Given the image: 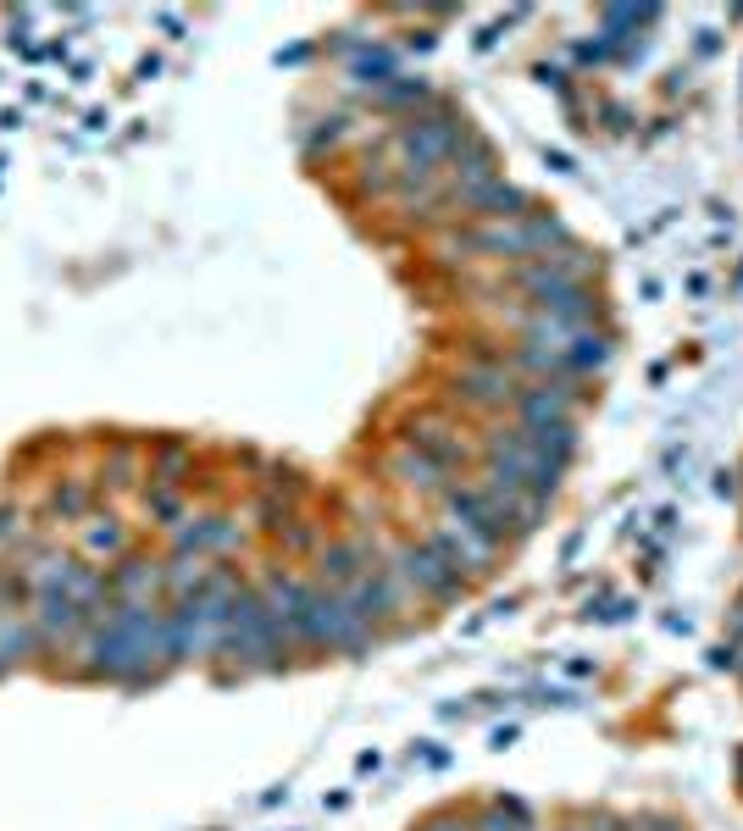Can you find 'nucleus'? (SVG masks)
<instances>
[{
  "mask_svg": "<svg viewBox=\"0 0 743 831\" xmlns=\"http://www.w3.org/2000/svg\"><path fill=\"white\" fill-rule=\"evenodd\" d=\"M394 571H400V582H411V588H422V593H433V599H450V593L461 588V565H450L433 543H411V549H400Z\"/></svg>",
  "mask_w": 743,
  "mask_h": 831,
  "instance_id": "1",
  "label": "nucleus"
},
{
  "mask_svg": "<svg viewBox=\"0 0 743 831\" xmlns=\"http://www.w3.org/2000/svg\"><path fill=\"white\" fill-rule=\"evenodd\" d=\"M33 632H39V649H56L61 638H72V632H83V627H94L100 615H89L78 599H67L61 588H39V604H33Z\"/></svg>",
  "mask_w": 743,
  "mask_h": 831,
  "instance_id": "2",
  "label": "nucleus"
},
{
  "mask_svg": "<svg viewBox=\"0 0 743 831\" xmlns=\"http://www.w3.org/2000/svg\"><path fill=\"white\" fill-rule=\"evenodd\" d=\"M372 565H378V560H372L367 543H333V549H322V577L339 582V588H355Z\"/></svg>",
  "mask_w": 743,
  "mask_h": 831,
  "instance_id": "3",
  "label": "nucleus"
},
{
  "mask_svg": "<svg viewBox=\"0 0 743 831\" xmlns=\"http://www.w3.org/2000/svg\"><path fill=\"white\" fill-rule=\"evenodd\" d=\"M461 394L478 400V406H505V400H516V389H511L505 372H466V378H461Z\"/></svg>",
  "mask_w": 743,
  "mask_h": 831,
  "instance_id": "4",
  "label": "nucleus"
},
{
  "mask_svg": "<svg viewBox=\"0 0 743 831\" xmlns=\"http://www.w3.org/2000/svg\"><path fill=\"white\" fill-rule=\"evenodd\" d=\"M228 538H233V527H228V521H194V527H183V532H178V560H183V554L222 549Z\"/></svg>",
  "mask_w": 743,
  "mask_h": 831,
  "instance_id": "5",
  "label": "nucleus"
},
{
  "mask_svg": "<svg viewBox=\"0 0 743 831\" xmlns=\"http://www.w3.org/2000/svg\"><path fill=\"white\" fill-rule=\"evenodd\" d=\"M83 549H89V554H122V549H128L122 521H117V515H94V521L83 527Z\"/></svg>",
  "mask_w": 743,
  "mask_h": 831,
  "instance_id": "6",
  "label": "nucleus"
},
{
  "mask_svg": "<svg viewBox=\"0 0 743 831\" xmlns=\"http://www.w3.org/2000/svg\"><path fill=\"white\" fill-rule=\"evenodd\" d=\"M394 471H400V482H411V488H428V493L444 488V465L428 460V454H411V449H405V454L394 460Z\"/></svg>",
  "mask_w": 743,
  "mask_h": 831,
  "instance_id": "7",
  "label": "nucleus"
},
{
  "mask_svg": "<svg viewBox=\"0 0 743 831\" xmlns=\"http://www.w3.org/2000/svg\"><path fill=\"white\" fill-rule=\"evenodd\" d=\"M83 510H89V488L67 477V482L50 493V515H56V521H83Z\"/></svg>",
  "mask_w": 743,
  "mask_h": 831,
  "instance_id": "8",
  "label": "nucleus"
},
{
  "mask_svg": "<svg viewBox=\"0 0 743 831\" xmlns=\"http://www.w3.org/2000/svg\"><path fill=\"white\" fill-rule=\"evenodd\" d=\"M144 504H150V515H155L161 527H172V521L183 515V493H178V488H155Z\"/></svg>",
  "mask_w": 743,
  "mask_h": 831,
  "instance_id": "9",
  "label": "nucleus"
},
{
  "mask_svg": "<svg viewBox=\"0 0 743 831\" xmlns=\"http://www.w3.org/2000/svg\"><path fill=\"white\" fill-rule=\"evenodd\" d=\"M106 482H111V488H128V482H133V454H128V449H111Z\"/></svg>",
  "mask_w": 743,
  "mask_h": 831,
  "instance_id": "10",
  "label": "nucleus"
},
{
  "mask_svg": "<svg viewBox=\"0 0 743 831\" xmlns=\"http://www.w3.org/2000/svg\"><path fill=\"white\" fill-rule=\"evenodd\" d=\"M428 831H466V827H455V821H433Z\"/></svg>",
  "mask_w": 743,
  "mask_h": 831,
  "instance_id": "11",
  "label": "nucleus"
}]
</instances>
